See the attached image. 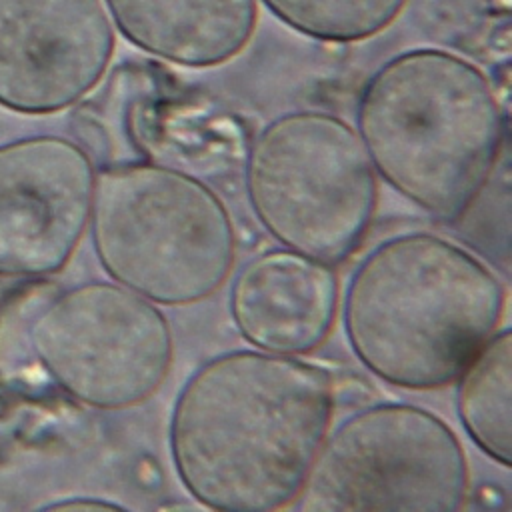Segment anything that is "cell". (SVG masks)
<instances>
[{
    "mask_svg": "<svg viewBox=\"0 0 512 512\" xmlns=\"http://www.w3.org/2000/svg\"><path fill=\"white\" fill-rule=\"evenodd\" d=\"M328 370L298 356L230 350L200 364L174 398L176 476L202 506L270 512L294 504L326 438Z\"/></svg>",
    "mask_w": 512,
    "mask_h": 512,
    "instance_id": "1",
    "label": "cell"
},
{
    "mask_svg": "<svg viewBox=\"0 0 512 512\" xmlns=\"http://www.w3.org/2000/svg\"><path fill=\"white\" fill-rule=\"evenodd\" d=\"M506 286L464 246L430 232L392 236L352 272L342 298L350 350L404 390L454 384L500 328Z\"/></svg>",
    "mask_w": 512,
    "mask_h": 512,
    "instance_id": "2",
    "label": "cell"
},
{
    "mask_svg": "<svg viewBox=\"0 0 512 512\" xmlns=\"http://www.w3.org/2000/svg\"><path fill=\"white\" fill-rule=\"evenodd\" d=\"M356 132L376 176L426 214L456 222L498 166L504 116L478 66L448 50L416 48L366 80Z\"/></svg>",
    "mask_w": 512,
    "mask_h": 512,
    "instance_id": "3",
    "label": "cell"
},
{
    "mask_svg": "<svg viewBox=\"0 0 512 512\" xmlns=\"http://www.w3.org/2000/svg\"><path fill=\"white\" fill-rule=\"evenodd\" d=\"M88 228L104 272L154 304L202 302L236 264V228L222 198L200 178L156 162L98 172Z\"/></svg>",
    "mask_w": 512,
    "mask_h": 512,
    "instance_id": "4",
    "label": "cell"
},
{
    "mask_svg": "<svg viewBox=\"0 0 512 512\" xmlns=\"http://www.w3.org/2000/svg\"><path fill=\"white\" fill-rule=\"evenodd\" d=\"M244 186L274 240L330 264L356 252L378 208V176L358 132L320 110L268 122L250 142Z\"/></svg>",
    "mask_w": 512,
    "mask_h": 512,
    "instance_id": "5",
    "label": "cell"
},
{
    "mask_svg": "<svg viewBox=\"0 0 512 512\" xmlns=\"http://www.w3.org/2000/svg\"><path fill=\"white\" fill-rule=\"evenodd\" d=\"M468 492V458L456 432L422 406L380 402L328 430L294 504L306 512H456Z\"/></svg>",
    "mask_w": 512,
    "mask_h": 512,
    "instance_id": "6",
    "label": "cell"
},
{
    "mask_svg": "<svg viewBox=\"0 0 512 512\" xmlns=\"http://www.w3.org/2000/svg\"><path fill=\"white\" fill-rule=\"evenodd\" d=\"M28 344L62 392L98 410L150 400L174 362L164 312L118 282H84L56 294L32 318Z\"/></svg>",
    "mask_w": 512,
    "mask_h": 512,
    "instance_id": "7",
    "label": "cell"
},
{
    "mask_svg": "<svg viewBox=\"0 0 512 512\" xmlns=\"http://www.w3.org/2000/svg\"><path fill=\"white\" fill-rule=\"evenodd\" d=\"M96 170L90 154L64 136L0 144V278L58 274L90 222Z\"/></svg>",
    "mask_w": 512,
    "mask_h": 512,
    "instance_id": "8",
    "label": "cell"
},
{
    "mask_svg": "<svg viewBox=\"0 0 512 512\" xmlns=\"http://www.w3.org/2000/svg\"><path fill=\"white\" fill-rule=\"evenodd\" d=\"M116 36L102 0H0V106L54 114L106 74Z\"/></svg>",
    "mask_w": 512,
    "mask_h": 512,
    "instance_id": "9",
    "label": "cell"
},
{
    "mask_svg": "<svg viewBox=\"0 0 512 512\" xmlns=\"http://www.w3.org/2000/svg\"><path fill=\"white\" fill-rule=\"evenodd\" d=\"M230 316L256 350L302 356L320 348L336 324L340 278L334 264L268 248L250 256L234 274Z\"/></svg>",
    "mask_w": 512,
    "mask_h": 512,
    "instance_id": "10",
    "label": "cell"
},
{
    "mask_svg": "<svg viewBox=\"0 0 512 512\" xmlns=\"http://www.w3.org/2000/svg\"><path fill=\"white\" fill-rule=\"evenodd\" d=\"M122 36L136 48L186 68L236 58L252 40L256 0H104Z\"/></svg>",
    "mask_w": 512,
    "mask_h": 512,
    "instance_id": "11",
    "label": "cell"
},
{
    "mask_svg": "<svg viewBox=\"0 0 512 512\" xmlns=\"http://www.w3.org/2000/svg\"><path fill=\"white\" fill-rule=\"evenodd\" d=\"M456 382V410L468 438L496 464L510 466L512 332L498 328Z\"/></svg>",
    "mask_w": 512,
    "mask_h": 512,
    "instance_id": "12",
    "label": "cell"
},
{
    "mask_svg": "<svg viewBox=\"0 0 512 512\" xmlns=\"http://www.w3.org/2000/svg\"><path fill=\"white\" fill-rule=\"evenodd\" d=\"M288 28L324 42H360L388 28L408 0H262Z\"/></svg>",
    "mask_w": 512,
    "mask_h": 512,
    "instance_id": "13",
    "label": "cell"
},
{
    "mask_svg": "<svg viewBox=\"0 0 512 512\" xmlns=\"http://www.w3.org/2000/svg\"><path fill=\"white\" fill-rule=\"evenodd\" d=\"M42 510H124V506L96 496H72L66 500L44 504Z\"/></svg>",
    "mask_w": 512,
    "mask_h": 512,
    "instance_id": "14",
    "label": "cell"
}]
</instances>
